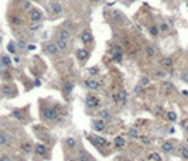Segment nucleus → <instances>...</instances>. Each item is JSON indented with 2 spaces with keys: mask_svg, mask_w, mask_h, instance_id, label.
<instances>
[{
  "mask_svg": "<svg viewBox=\"0 0 188 161\" xmlns=\"http://www.w3.org/2000/svg\"><path fill=\"white\" fill-rule=\"evenodd\" d=\"M30 17H31V20H33L34 23H40V21H41V18H43V14H41V12H40V10L33 9V10H31V13H30Z\"/></svg>",
  "mask_w": 188,
  "mask_h": 161,
  "instance_id": "3",
  "label": "nucleus"
},
{
  "mask_svg": "<svg viewBox=\"0 0 188 161\" xmlns=\"http://www.w3.org/2000/svg\"><path fill=\"white\" fill-rule=\"evenodd\" d=\"M57 45H58V48L61 49V51H67V48H68L67 40H64V38H58L57 40Z\"/></svg>",
  "mask_w": 188,
  "mask_h": 161,
  "instance_id": "6",
  "label": "nucleus"
},
{
  "mask_svg": "<svg viewBox=\"0 0 188 161\" xmlns=\"http://www.w3.org/2000/svg\"><path fill=\"white\" fill-rule=\"evenodd\" d=\"M95 1H98V0H95Z\"/></svg>",
  "mask_w": 188,
  "mask_h": 161,
  "instance_id": "42",
  "label": "nucleus"
},
{
  "mask_svg": "<svg viewBox=\"0 0 188 161\" xmlns=\"http://www.w3.org/2000/svg\"><path fill=\"white\" fill-rule=\"evenodd\" d=\"M65 144L68 145L69 148H74V147L76 145V141H75V139H72V137H68V139L65 140Z\"/></svg>",
  "mask_w": 188,
  "mask_h": 161,
  "instance_id": "18",
  "label": "nucleus"
},
{
  "mask_svg": "<svg viewBox=\"0 0 188 161\" xmlns=\"http://www.w3.org/2000/svg\"><path fill=\"white\" fill-rule=\"evenodd\" d=\"M115 145H116L118 148H123V147L126 145L124 139H123V137H116V139H115Z\"/></svg>",
  "mask_w": 188,
  "mask_h": 161,
  "instance_id": "12",
  "label": "nucleus"
},
{
  "mask_svg": "<svg viewBox=\"0 0 188 161\" xmlns=\"http://www.w3.org/2000/svg\"><path fill=\"white\" fill-rule=\"evenodd\" d=\"M43 116H44L47 120H57V119H58V110L54 109V108H47V109L43 112Z\"/></svg>",
  "mask_w": 188,
  "mask_h": 161,
  "instance_id": "1",
  "label": "nucleus"
},
{
  "mask_svg": "<svg viewBox=\"0 0 188 161\" xmlns=\"http://www.w3.org/2000/svg\"><path fill=\"white\" fill-rule=\"evenodd\" d=\"M21 150H23L24 153H30V151H31V144H30V143H23V144H21Z\"/></svg>",
  "mask_w": 188,
  "mask_h": 161,
  "instance_id": "23",
  "label": "nucleus"
},
{
  "mask_svg": "<svg viewBox=\"0 0 188 161\" xmlns=\"http://www.w3.org/2000/svg\"><path fill=\"white\" fill-rule=\"evenodd\" d=\"M112 18H113L115 21H123L124 16L120 13L119 10H113V12H112Z\"/></svg>",
  "mask_w": 188,
  "mask_h": 161,
  "instance_id": "10",
  "label": "nucleus"
},
{
  "mask_svg": "<svg viewBox=\"0 0 188 161\" xmlns=\"http://www.w3.org/2000/svg\"><path fill=\"white\" fill-rule=\"evenodd\" d=\"M58 35H60V38L68 40V38H69V31H68V30H65V28H62V30H60Z\"/></svg>",
  "mask_w": 188,
  "mask_h": 161,
  "instance_id": "16",
  "label": "nucleus"
},
{
  "mask_svg": "<svg viewBox=\"0 0 188 161\" xmlns=\"http://www.w3.org/2000/svg\"><path fill=\"white\" fill-rule=\"evenodd\" d=\"M9 144V139L4 133H0V145H7Z\"/></svg>",
  "mask_w": 188,
  "mask_h": 161,
  "instance_id": "17",
  "label": "nucleus"
},
{
  "mask_svg": "<svg viewBox=\"0 0 188 161\" xmlns=\"http://www.w3.org/2000/svg\"><path fill=\"white\" fill-rule=\"evenodd\" d=\"M34 153L37 156H40V157H44V156L48 153V150H47V147L44 144H37L34 148Z\"/></svg>",
  "mask_w": 188,
  "mask_h": 161,
  "instance_id": "2",
  "label": "nucleus"
},
{
  "mask_svg": "<svg viewBox=\"0 0 188 161\" xmlns=\"http://www.w3.org/2000/svg\"><path fill=\"white\" fill-rule=\"evenodd\" d=\"M129 134H130L132 137H135V139H136V137H139V133H137V130H135V129L130 130V131H129Z\"/></svg>",
  "mask_w": 188,
  "mask_h": 161,
  "instance_id": "37",
  "label": "nucleus"
},
{
  "mask_svg": "<svg viewBox=\"0 0 188 161\" xmlns=\"http://www.w3.org/2000/svg\"><path fill=\"white\" fill-rule=\"evenodd\" d=\"M167 117L170 119L171 122H174V120L177 119V114H175V113H174V112H168V113H167Z\"/></svg>",
  "mask_w": 188,
  "mask_h": 161,
  "instance_id": "33",
  "label": "nucleus"
},
{
  "mask_svg": "<svg viewBox=\"0 0 188 161\" xmlns=\"http://www.w3.org/2000/svg\"><path fill=\"white\" fill-rule=\"evenodd\" d=\"M88 55H89V52H88L86 49H84V48L76 51V58H78V60H81V61L86 60V57H88Z\"/></svg>",
  "mask_w": 188,
  "mask_h": 161,
  "instance_id": "7",
  "label": "nucleus"
},
{
  "mask_svg": "<svg viewBox=\"0 0 188 161\" xmlns=\"http://www.w3.org/2000/svg\"><path fill=\"white\" fill-rule=\"evenodd\" d=\"M180 151H181V156H183L184 158H187V160H188V148H187V147H181V150H180Z\"/></svg>",
  "mask_w": 188,
  "mask_h": 161,
  "instance_id": "31",
  "label": "nucleus"
},
{
  "mask_svg": "<svg viewBox=\"0 0 188 161\" xmlns=\"http://www.w3.org/2000/svg\"><path fill=\"white\" fill-rule=\"evenodd\" d=\"M91 40H92V35H91L89 31H85L82 34V41H84V43H89Z\"/></svg>",
  "mask_w": 188,
  "mask_h": 161,
  "instance_id": "21",
  "label": "nucleus"
},
{
  "mask_svg": "<svg viewBox=\"0 0 188 161\" xmlns=\"http://www.w3.org/2000/svg\"><path fill=\"white\" fill-rule=\"evenodd\" d=\"M72 89H74V85H72V83H65V85H64V91H65V93H69Z\"/></svg>",
  "mask_w": 188,
  "mask_h": 161,
  "instance_id": "29",
  "label": "nucleus"
},
{
  "mask_svg": "<svg viewBox=\"0 0 188 161\" xmlns=\"http://www.w3.org/2000/svg\"><path fill=\"white\" fill-rule=\"evenodd\" d=\"M156 52H157V51H156L154 47H151V45H147V47H146V55H147V57L153 58L154 55H156Z\"/></svg>",
  "mask_w": 188,
  "mask_h": 161,
  "instance_id": "13",
  "label": "nucleus"
},
{
  "mask_svg": "<svg viewBox=\"0 0 188 161\" xmlns=\"http://www.w3.org/2000/svg\"><path fill=\"white\" fill-rule=\"evenodd\" d=\"M92 157H89V156H86V153L85 151H81V156L78 157V160H84V161H88V160H91Z\"/></svg>",
  "mask_w": 188,
  "mask_h": 161,
  "instance_id": "27",
  "label": "nucleus"
},
{
  "mask_svg": "<svg viewBox=\"0 0 188 161\" xmlns=\"http://www.w3.org/2000/svg\"><path fill=\"white\" fill-rule=\"evenodd\" d=\"M149 83H150V79H149V78H146V76H143V78L140 79V85H141L143 88H144L146 85H149Z\"/></svg>",
  "mask_w": 188,
  "mask_h": 161,
  "instance_id": "30",
  "label": "nucleus"
},
{
  "mask_svg": "<svg viewBox=\"0 0 188 161\" xmlns=\"http://www.w3.org/2000/svg\"><path fill=\"white\" fill-rule=\"evenodd\" d=\"M13 116H14L17 120H23V113H21L20 109H14V110H13Z\"/></svg>",
  "mask_w": 188,
  "mask_h": 161,
  "instance_id": "22",
  "label": "nucleus"
},
{
  "mask_svg": "<svg viewBox=\"0 0 188 161\" xmlns=\"http://www.w3.org/2000/svg\"><path fill=\"white\" fill-rule=\"evenodd\" d=\"M158 28H157V27H156V26H151V27H150V34H151V35H153V37H157V35H158Z\"/></svg>",
  "mask_w": 188,
  "mask_h": 161,
  "instance_id": "28",
  "label": "nucleus"
},
{
  "mask_svg": "<svg viewBox=\"0 0 188 161\" xmlns=\"http://www.w3.org/2000/svg\"><path fill=\"white\" fill-rule=\"evenodd\" d=\"M99 116H101V119H110V117H112V116H110V113L108 112V110H101Z\"/></svg>",
  "mask_w": 188,
  "mask_h": 161,
  "instance_id": "26",
  "label": "nucleus"
},
{
  "mask_svg": "<svg viewBox=\"0 0 188 161\" xmlns=\"http://www.w3.org/2000/svg\"><path fill=\"white\" fill-rule=\"evenodd\" d=\"M30 7H31V3H30V1H24V3H23V9L28 10Z\"/></svg>",
  "mask_w": 188,
  "mask_h": 161,
  "instance_id": "39",
  "label": "nucleus"
},
{
  "mask_svg": "<svg viewBox=\"0 0 188 161\" xmlns=\"http://www.w3.org/2000/svg\"><path fill=\"white\" fill-rule=\"evenodd\" d=\"M141 141H143L144 144H149V141H150V140H149V139H146V137H143V139H141Z\"/></svg>",
  "mask_w": 188,
  "mask_h": 161,
  "instance_id": "41",
  "label": "nucleus"
},
{
  "mask_svg": "<svg viewBox=\"0 0 188 161\" xmlns=\"http://www.w3.org/2000/svg\"><path fill=\"white\" fill-rule=\"evenodd\" d=\"M51 7H52V13L54 14H61L62 13V6L60 3H54Z\"/></svg>",
  "mask_w": 188,
  "mask_h": 161,
  "instance_id": "11",
  "label": "nucleus"
},
{
  "mask_svg": "<svg viewBox=\"0 0 188 161\" xmlns=\"http://www.w3.org/2000/svg\"><path fill=\"white\" fill-rule=\"evenodd\" d=\"M1 64L4 65V66H10V64H11V60H10V57H7V55H3V57H1Z\"/></svg>",
  "mask_w": 188,
  "mask_h": 161,
  "instance_id": "19",
  "label": "nucleus"
},
{
  "mask_svg": "<svg viewBox=\"0 0 188 161\" xmlns=\"http://www.w3.org/2000/svg\"><path fill=\"white\" fill-rule=\"evenodd\" d=\"M126 99H127V92H124V91L119 92V95L115 97V100H118V102H126Z\"/></svg>",
  "mask_w": 188,
  "mask_h": 161,
  "instance_id": "14",
  "label": "nucleus"
},
{
  "mask_svg": "<svg viewBox=\"0 0 188 161\" xmlns=\"http://www.w3.org/2000/svg\"><path fill=\"white\" fill-rule=\"evenodd\" d=\"M93 127H95L96 131H103L105 127H106L105 120H103V119H101V120H95V122H93Z\"/></svg>",
  "mask_w": 188,
  "mask_h": 161,
  "instance_id": "4",
  "label": "nucleus"
},
{
  "mask_svg": "<svg viewBox=\"0 0 188 161\" xmlns=\"http://www.w3.org/2000/svg\"><path fill=\"white\" fill-rule=\"evenodd\" d=\"M95 140H96L98 143H101V144H102V145H106V144H108V141H106L105 139H102V137H96Z\"/></svg>",
  "mask_w": 188,
  "mask_h": 161,
  "instance_id": "36",
  "label": "nucleus"
},
{
  "mask_svg": "<svg viewBox=\"0 0 188 161\" xmlns=\"http://www.w3.org/2000/svg\"><path fill=\"white\" fill-rule=\"evenodd\" d=\"M172 148H174V147H172L171 143H164V144H163V151H164V153H171Z\"/></svg>",
  "mask_w": 188,
  "mask_h": 161,
  "instance_id": "20",
  "label": "nucleus"
},
{
  "mask_svg": "<svg viewBox=\"0 0 188 161\" xmlns=\"http://www.w3.org/2000/svg\"><path fill=\"white\" fill-rule=\"evenodd\" d=\"M7 49H9V52L16 54V47H14V44H13V43H10V44L7 45Z\"/></svg>",
  "mask_w": 188,
  "mask_h": 161,
  "instance_id": "32",
  "label": "nucleus"
},
{
  "mask_svg": "<svg viewBox=\"0 0 188 161\" xmlns=\"http://www.w3.org/2000/svg\"><path fill=\"white\" fill-rule=\"evenodd\" d=\"M85 83H86V86H88L89 89H92V91H96V89L99 88V83H98L96 80H93V79H88Z\"/></svg>",
  "mask_w": 188,
  "mask_h": 161,
  "instance_id": "8",
  "label": "nucleus"
},
{
  "mask_svg": "<svg viewBox=\"0 0 188 161\" xmlns=\"http://www.w3.org/2000/svg\"><path fill=\"white\" fill-rule=\"evenodd\" d=\"M86 103H88V106H91V108H96L98 105H99V102H98V99L95 96H89L86 99Z\"/></svg>",
  "mask_w": 188,
  "mask_h": 161,
  "instance_id": "9",
  "label": "nucleus"
},
{
  "mask_svg": "<svg viewBox=\"0 0 188 161\" xmlns=\"http://www.w3.org/2000/svg\"><path fill=\"white\" fill-rule=\"evenodd\" d=\"M10 23H11L13 26H18V24L21 23V20H20L17 16H11L10 17Z\"/></svg>",
  "mask_w": 188,
  "mask_h": 161,
  "instance_id": "24",
  "label": "nucleus"
},
{
  "mask_svg": "<svg viewBox=\"0 0 188 161\" xmlns=\"http://www.w3.org/2000/svg\"><path fill=\"white\" fill-rule=\"evenodd\" d=\"M160 30H161V31H168V24L161 23V24H160Z\"/></svg>",
  "mask_w": 188,
  "mask_h": 161,
  "instance_id": "35",
  "label": "nucleus"
},
{
  "mask_svg": "<svg viewBox=\"0 0 188 161\" xmlns=\"http://www.w3.org/2000/svg\"><path fill=\"white\" fill-rule=\"evenodd\" d=\"M89 75H96L98 74V68H89Z\"/></svg>",
  "mask_w": 188,
  "mask_h": 161,
  "instance_id": "38",
  "label": "nucleus"
},
{
  "mask_svg": "<svg viewBox=\"0 0 188 161\" xmlns=\"http://www.w3.org/2000/svg\"><path fill=\"white\" fill-rule=\"evenodd\" d=\"M156 75H157L158 78H164V76H166V72H164V71H158V72H156Z\"/></svg>",
  "mask_w": 188,
  "mask_h": 161,
  "instance_id": "40",
  "label": "nucleus"
},
{
  "mask_svg": "<svg viewBox=\"0 0 188 161\" xmlns=\"http://www.w3.org/2000/svg\"><path fill=\"white\" fill-rule=\"evenodd\" d=\"M161 65H163V68L168 69V68L172 66V60H171V58H164V60L161 61Z\"/></svg>",
  "mask_w": 188,
  "mask_h": 161,
  "instance_id": "15",
  "label": "nucleus"
},
{
  "mask_svg": "<svg viewBox=\"0 0 188 161\" xmlns=\"http://www.w3.org/2000/svg\"><path fill=\"white\" fill-rule=\"evenodd\" d=\"M161 157L157 153H151V156H149V160H160Z\"/></svg>",
  "mask_w": 188,
  "mask_h": 161,
  "instance_id": "34",
  "label": "nucleus"
},
{
  "mask_svg": "<svg viewBox=\"0 0 188 161\" xmlns=\"http://www.w3.org/2000/svg\"><path fill=\"white\" fill-rule=\"evenodd\" d=\"M1 92H3L4 95H7V96H10V95H11V89H10L7 85H3V88H1Z\"/></svg>",
  "mask_w": 188,
  "mask_h": 161,
  "instance_id": "25",
  "label": "nucleus"
},
{
  "mask_svg": "<svg viewBox=\"0 0 188 161\" xmlns=\"http://www.w3.org/2000/svg\"><path fill=\"white\" fill-rule=\"evenodd\" d=\"M45 51H47V52H48V54H57V52H58V51H60V48H58V45H57V44H54V43H50V44H48V45H47V47H45Z\"/></svg>",
  "mask_w": 188,
  "mask_h": 161,
  "instance_id": "5",
  "label": "nucleus"
}]
</instances>
